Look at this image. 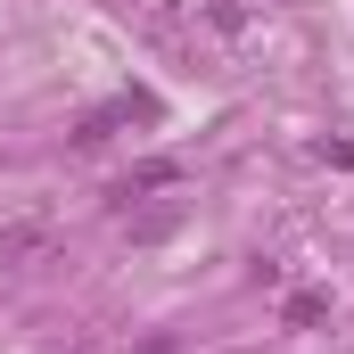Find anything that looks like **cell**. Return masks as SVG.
<instances>
[{
	"label": "cell",
	"mask_w": 354,
	"mask_h": 354,
	"mask_svg": "<svg viewBox=\"0 0 354 354\" xmlns=\"http://www.w3.org/2000/svg\"><path fill=\"white\" fill-rule=\"evenodd\" d=\"M41 248H50V223H8L0 231V264H33Z\"/></svg>",
	"instance_id": "obj_2"
},
{
	"label": "cell",
	"mask_w": 354,
	"mask_h": 354,
	"mask_svg": "<svg viewBox=\"0 0 354 354\" xmlns=\"http://www.w3.org/2000/svg\"><path fill=\"white\" fill-rule=\"evenodd\" d=\"M174 223H181V206H157V214H140V223H132V239H165Z\"/></svg>",
	"instance_id": "obj_4"
},
{
	"label": "cell",
	"mask_w": 354,
	"mask_h": 354,
	"mask_svg": "<svg viewBox=\"0 0 354 354\" xmlns=\"http://www.w3.org/2000/svg\"><path fill=\"white\" fill-rule=\"evenodd\" d=\"M149 189H181V165H174V157H149V165H132V174L115 181V206H132V198H149Z\"/></svg>",
	"instance_id": "obj_1"
},
{
	"label": "cell",
	"mask_w": 354,
	"mask_h": 354,
	"mask_svg": "<svg viewBox=\"0 0 354 354\" xmlns=\"http://www.w3.org/2000/svg\"><path fill=\"white\" fill-rule=\"evenodd\" d=\"M330 297H280V322H322Z\"/></svg>",
	"instance_id": "obj_3"
}]
</instances>
